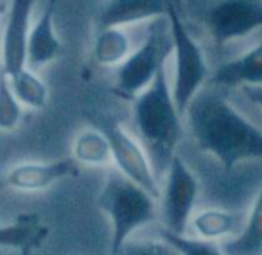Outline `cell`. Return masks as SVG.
Returning <instances> with one entry per match:
<instances>
[{
	"label": "cell",
	"mask_w": 262,
	"mask_h": 255,
	"mask_svg": "<svg viewBox=\"0 0 262 255\" xmlns=\"http://www.w3.org/2000/svg\"><path fill=\"white\" fill-rule=\"evenodd\" d=\"M169 56H172V34L169 20L158 18L149 29L142 45L127 56V59L117 69L115 92L124 99L135 101L155 81L157 74L167 65Z\"/></svg>",
	"instance_id": "5b68a950"
},
{
	"label": "cell",
	"mask_w": 262,
	"mask_h": 255,
	"mask_svg": "<svg viewBox=\"0 0 262 255\" xmlns=\"http://www.w3.org/2000/svg\"><path fill=\"white\" fill-rule=\"evenodd\" d=\"M131 52V38L122 27L99 29L94 41V59L101 67H120Z\"/></svg>",
	"instance_id": "9a60e30c"
},
{
	"label": "cell",
	"mask_w": 262,
	"mask_h": 255,
	"mask_svg": "<svg viewBox=\"0 0 262 255\" xmlns=\"http://www.w3.org/2000/svg\"><path fill=\"white\" fill-rule=\"evenodd\" d=\"M243 92L251 102H255L258 108H262V87H246L243 88Z\"/></svg>",
	"instance_id": "603a6c76"
},
{
	"label": "cell",
	"mask_w": 262,
	"mask_h": 255,
	"mask_svg": "<svg viewBox=\"0 0 262 255\" xmlns=\"http://www.w3.org/2000/svg\"><path fill=\"white\" fill-rule=\"evenodd\" d=\"M210 84L221 88L262 87V41L239 58L219 65L212 72Z\"/></svg>",
	"instance_id": "4fadbf2b"
},
{
	"label": "cell",
	"mask_w": 262,
	"mask_h": 255,
	"mask_svg": "<svg viewBox=\"0 0 262 255\" xmlns=\"http://www.w3.org/2000/svg\"><path fill=\"white\" fill-rule=\"evenodd\" d=\"M119 255H180L174 246L167 243L164 237L147 241H127Z\"/></svg>",
	"instance_id": "7402d4cb"
},
{
	"label": "cell",
	"mask_w": 262,
	"mask_h": 255,
	"mask_svg": "<svg viewBox=\"0 0 262 255\" xmlns=\"http://www.w3.org/2000/svg\"><path fill=\"white\" fill-rule=\"evenodd\" d=\"M205 26L219 45L250 36L262 27V0H219L207 11Z\"/></svg>",
	"instance_id": "ba28073f"
},
{
	"label": "cell",
	"mask_w": 262,
	"mask_h": 255,
	"mask_svg": "<svg viewBox=\"0 0 262 255\" xmlns=\"http://www.w3.org/2000/svg\"><path fill=\"white\" fill-rule=\"evenodd\" d=\"M56 4L58 0H49L43 13L31 27L27 38V67L33 70L43 69L63 54V44L54 27Z\"/></svg>",
	"instance_id": "8fae6325"
},
{
	"label": "cell",
	"mask_w": 262,
	"mask_h": 255,
	"mask_svg": "<svg viewBox=\"0 0 262 255\" xmlns=\"http://www.w3.org/2000/svg\"><path fill=\"white\" fill-rule=\"evenodd\" d=\"M200 194V182L189 165L176 155L165 173V185L162 189V210L165 230L183 233L190 225L192 210Z\"/></svg>",
	"instance_id": "8992f818"
},
{
	"label": "cell",
	"mask_w": 262,
	"mask_h": 255,
	"mask_svg": "<svg viewBox=\"0 0 262 255\" xmlns=\"http://www.w3.org/2000/svg\"><path fill=\"white\" fill-rule=\"evenodd\" d=\"M157 201L158 198L122 175L119 169L108 173L97 196V207L112 223L110 255H119L131 233L157 219Z\"/></svg>",
	"instance_id": "3957f363"
},
{
	"label": "cell",
	"mask_w": 262,
	"mask_h": 255,
	"mask_svg": "<svg viewBox=\"0 0 262 255\" xmlns=\"http://www.w3.org/2000/svg\"><path fill=\"white\" fill-rule=\"evenodd\" d=\"M77 160H54V162H22L9 169L4 175V183L20 193H38L52 187L70 176H77Z\"/></svg>",
	"instance_id": "30bf717a"
},
{
	"label": "cell",
	"mask_w": 262,
	"mask_h": 255,
	"mask_svg": "<svg viewBox=\"0 0 262 255\" xmlns=\"http://www.w3.org/2000/svg\"><path fill=\"white\" fill-rule=\"evenodd\" d=\"M226 255H262V187L241 233L223 244Z\"/></svg>",
	"instance_id": "e0dca14e"
},
{
	"label": "cell",
	"mask_w": 262,
	"mask_h": 255,
	"mask_svg": "<svg viewBox=\"0 0 262 255\" xmlns=\"http://www.w3.org/2000/svg\"><path fill=\"white\" fill-rule=\"evenodd\" d=\"M198 147L226 171L244 160H262V130L228 101L221 87L203 88L185 113Z\"/></svg>",
	"instance_id": "6da1fadb"
},
{
	"label": "cell",
	"mask_w": 262,
	"mask_h": 255,
	"mask_svg": "<svg viewBox=\"0 0 262 255\" xmlns=\"http://www.w3.org/2000/svg\"><path fill=\"white\" fill-rule=\"evenodd\" d=\"M99 128H102L108 135L117 169L160 200L162 189L158 187V175L146 147L133 139L126 128L117 120H106Z\"/></svg>",
	"instance_id": "52a82bcc"
},
{
	"label": "cell",
	"mask_w": 262,
	"mask_h": 255,
	"mask_svg": "<svg viewBox=\"0 0 262 255\" xmlns=\"http://www.w3.org/2000/svg\"><path fill=\"white\" fill-rule=\"evenodd\" d=\"M133 117L155 171L157 175H165L183 135V115L176 106L165 65L153 83L135 97Z\"/></svg>",
	"instance_id": "7a4b0ae2"
},
{
	"label": "cell",
	"mask_w": 262,
	"mask_h": 255,
	"mask_svg": "<svg viewBox=\"0 0 262 255\" xmlns=\"http://www.w3.org/2000/svg\"><path fill=\"white\" fill-rule=\"evenodd\" d=\"M47 236V228L40 225L36 214L18 216L11 225H4L0 230V244L4 248H18L27 251L38 248Z\"/></svg>",
	"instance_id": "2e32d148"
},
{
	"label": "cell",
	"mask_w": 262,
	"mask_h": 255,
	"mask_svg": "<svg viewBox=\"0 0 262 255\" xmlns=\"http://www.w3.org/2000/svg\"><path fill=\"white\" fill-rule=\"evenodd\" d=\"M4 74V72H2ZM11 84L13 92L29 110H43L49 102V87L43 79L36 74V70L24 67L15 74H6Z\"/></svg>",
	"instance_id": "ac0fdd59"
},
{
	"label": "cell",
	"mask_w": 262,
	"mask_h": 255,
	"mask_svg": "<svg viewBox=\"0 0 262 255\" xmlns=\"http://www.w3.org/2000/svg\"><path fill=\"white\" fill-rule=\"evenodd\" d=\"M190 228L198 237L208 241H217L228 237L239 230V218L221 208H207L192 216Z\"/></svg>",
	"instance_id": "d6986e66"
},
{
	"label": "cell",
	"mask_w": 262,
	"mask_h": 255,
	"mask_svg": "<svg viewBox=\"0 0 262 255\" xmlns=\"http://www.w3.org/2000/svg\"><path fill=\"white\" fill-rule=\"evenodd\" d=\"M167 20L172 34V56H174V83L172 94L180 113L185 117L190 102L210 81V67L201 45L194 40L178 13L174 0H167Z\"/></svg>",
	"instance_id": "277c9868"
},
{
	"label": "cell",
	"mask_w": 262,
	"mask_h": 255,
	"mask_svg": "<svg viewBox=\"0 0 262 255\" xmlns=\"http://www.w3.org/2000/svg\"><path fill=\"white\" fill-rule=\"evenodd\" d=\"M160 237H164L171 246L178 250L180 255H226L225 248L219 246L215 241L201 239V237H185L183 233H172L169 230H162Z\"/></svg>",
	"instance_id": "44dd1931"
},
{
	"label": "cell",
	"mask_w": 262,
	"mask_h": 255,
	"mask_svg": "<svg viewBox=\"0 0 262 255\" xmlns=\"http://www.w3.org/2000/svg\"><path fill=\"white\" fill-rule=\"evenodd\" d=\"M36 0H11L4 20L2 38V72L15 74L27 67V38L31 33V15Z\"/></svg>",
	"instance_id": "9c48e42d"
},
{
	"label": "cell",
	"mask_w": 262,
	"mask_h": 255,
	"mask_svg": "<svg viewBox=\"0 0 262 255\" xmlns=\"http://www.w3.org/2000/svg\"><path fill=\"white\" fill-rule=\"evenodd\" d=\"M74 160L92 167H104L113 162V150L102 128H84L77 133L72 146Z\"/></svg>",
	"instance_id": "5bb4252c"
},
{
	"label": "cell",
	"mask_w": 262,
	"mask_h": 255,
	"mask_svg": "<svg viewBox=\"0 0 262 255\" xmlns=\"http://www.w3.org/2000/svg\"><path fill=\"white\" fill-rule=\"evenodd\" d=\"M24 115V104L13 92L9 79L6 74H2L0 83V130L2 132H13L16 130Z\"/></svg>",
	"instance_id": "ffe728a7"
},
{
	"label": "cell",
	"mask_w": 262,
	"mask_h": 255,
	"mask_svg": "<svg viewBox=\"0 0 262 255\" xmlns=\"http://www.w3.org/2000/svg\"><path fill=\"white\" fill-rule=\"evenodd\" d=\"M167 0H108L99 13V29L126 27L167 16Z\"/></svg>",
	"instance_id": "7c38bea8"
}]
</instances>
